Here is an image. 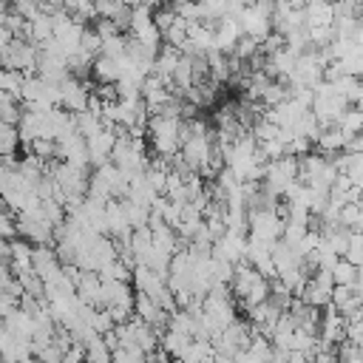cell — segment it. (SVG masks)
<instances>
[{
  "instance_id": "obj_27",
  "label": "cell",
  "mask_w": 363,
  "mask_h": 363,
  "mask_svg": "<svg viewBox=\"0 0 363 363\" xmlns=\"http://www.w3.org/2000/svg\"><path fill=\"white\" fill-rule=\"evenodd\" d=\"M286 3H292V6H298V9H303L309 0H286Z\"/></svg>"
},
{
  "instance_id": "obj_11",
  "label": "cell",
  "mask_w": 363,
  "mask_h": 363,
  "mask_svg": "<svg viewBox=\"0 0 363 363\" xmlns=\"http://www.w3.org/2000/svg\"><path fill=\"white\" fill-rule=\"evenodd\" d=\"M241 37H244V28H241L238 17H224L216 23V51L233 54Z\"/></svg>"
},
{
  "instance_id": "obj_2",
  "label": "cell",
  "mask_w": 363,
  "mask_h": 363,
  "mask_svg": "<svg viewBox=\"0 0 363 363\" xmlns=\"http://www.w3.org/2000/svg\"><path fill=\"white\" fill-rule=\"evenodd\" d=\"M182 125L184 116H167V113H153L147 125V142L156 156L170 159L182 150Z\"/></svg>"
},
{
  "instance_id": "obj_1",
  "label": "cell",
  "mask_w": 363,
  "mask_h": 363,
  "mask_svg": "<svg viewBox=\"0 0 363 363\" xmlns=\"http://www.w3.org/2000/svg\"><path fill=\"white\" fill-rule=\"evenodd\" d=\"M230 289H233V295L238 298V303H241L244 309H252V306L269 301V295H272V281H269L261 269H255L250 261H241V264H235Z\"/></svg>"
},
{
  "instance_id": "obj_16",
  "label": "cell",
  "mask_w": 363,
  "mask_h": 363,
  "mask_svg": "<svg viewBox=\"0 0 363 363\" xmlns=\"http://www.w3.org/2000/svg\"><path fill=\"white\" fill-rule=\"evenodd\" d=\"M179 62H182V48H176V45H162V51H159V57H156V62H153V74H159L162 79H173V74H176V68H179Z\"/></svg>"
},
{
  "instance_id": "obj_12",
  "label": "cell",
  "mask_w": 363,
  "mask_h": 363,
  "mask_svg": "<svg viewBox=\"0 0 363 363\" xmlns=\"http://www.w3.org/2000/svg\"><path fill=\"white\" fill-rule=\"evenodd\" d=\"M102 284L105 281H102L99 272L82 269L79 278H77V295H79V301L88 303V306H102Z\"/></svg>"
},
{
  "instance_id": "obj_8",
  "label": "cell",
  "mask_w": 363,
  "mask_h": 363,
  "mask_svg": "<svg viewBox=\"0 0 363 363\" xmlns=\"http://www.w3.org/2000/svg\"><path fill=\"white\" fill-rule=\"evenodd\" d=\"M31 269L45 281V286H51V284H57L62 278L65 264L57 255V247L54 244H37L34 247V258H31Z\"/></svg>"
},
{
  "instance_id": "obj_7",
  "label": "cell",
  "mask_w": 363,
  "mask_h": 363,
  "mask_svg": "<svg viewBox=\"0 0 363 363\" xmlns=\"http://www.w3.org/2000/svg\"><path fill=\"white\" fill-rule=\"evenodd\" d=\"M0 54H3V68L23 71L26 77H31L40 68V45H34L26 37H17L6 48H0Z\"/></svg>"
},
{
  "instance_id": "obj_18",
  "label": "cell",
  "mask_w": 363,
  "mask_h": 363,
  "mask_svg": "<svg viewBox=\"0 0 363 363\" xmlns=\"http://www.w3.org/2000/svg\"><path fill=\"white\" fill-rule=\"evenodd\" d=\"M23 111H26V108H23V102H20L17 96L0 91V116H3V122H9V125H20Z\"/></svg>"
},
{
  "instance_id": "obj_13",
  "label": "cell",
  "mask_w": 363,
  "mask_h": 363,
  "mask_svg": "<svg viewBox=\"0 0 363 363\" xmlns=\"http://www.w3.org/2000/svg\"><path fill=\"white\" fill-rule=\"evenodd\" d=\"M82 343H85V363H113V349L108 346L105 335L88 332Z\"/></svg>"
},
{
  "instance_id": "obj_17",
  "label": "cell",
  "mask_w": 363,
  "mask_h": 363,
  "mask_svg": "<svg viewBox=\"0 0 363 363\" xmlns=\"http://www.w3.org/2000/svg\"><path fill=\"white\" fill-rule=\"evenodd\" d=\"M193 343V335H184V332H176V329H164L162 332V349L176 360L187 352V346Z\"/></svg>"
},
{
  "instance_id": "obj_23",
  "label": "cell",
  "mask_w": 363,
  "mask_h": 363,
  "mask_svg": "<svg viewBox=\"0 0 363 363\" xmlns=\"http://www.w3.org/2000/svg\"><path fill=\"white\" fill-rule=\"evenodd\" d=\"M187 31H190V23L179 17V20L164 31V43H167V45H176V48H184V43H187Z\"/></svg>"
},
{
  "instance_id": "obj_22",
  "label": "cell",
  "mask_w": 363,
  "mask_h": 363,
  "mask_svg": "<svg viewBox=\"0 0 363 363\" xmlns=\"http://www.w3.org/2000/svg\"><path fill=\"white\" fill-rule=\"evenodd\" d=\"M17 145H23V139H20V128L3 122V125H0V150H3V156H14Z\"/></svg>"
},
{
  "instance_id": "obj_9",
  "label": "cell",
  "mask_w": 363,
  "mask_h": 363,
  "mask_svg": "<svg viewBox=\"0 0 363 363\" xmlns=\"http://www.w3.org/2000/svg\"><path fill=\"white\" fill-rule=\"evenodd\" d=\"M91 99H94V91L88 88L85 79L79 77H68L62 85H60V108L71 111V113H82L91 108Z\"/></svg>"
},
{
  "instance_id": "obj_5",
  "label": "cell",
  "mask_w": 363,
  "mask_h": 363,
  "mask_svg": "<svg viewBox=\"0 0 363 363\" xmlns=\"http://www.w3.org/2000/svg\"><path fill=\"white\" fill-rule=\"evenodd\" d=\"M247 221H250V238H258L267 244H275L284 238L286 221L278 207H252Z\"/></svg>"
},
{
  "instance_id": "obj_20",
  "label": "cell",
  "mask_w": 363,
  "mask_h": 363,
  "mask_svg": "<svg viewBox=\"0 0 363 363\" xmlns=\"http://www.w3.org/2000/svg\"><path fill=\"white\" fill-rule=\"evenodd\" d=\"M23 85H26V74H23V71L3 68V74H0V91H6V94H11V96H17V99H20Z\"/></svg>"
},
{
  "instance_id": "obj_10",
  "label": "cell",
  "mask_w": 363,
  "mask_h": 363,
  "mask_svg": "<svg viewBox=\"0 0 363 363\" xmlns=\"http://www.w3.org/2000/svg\"><path fill=\"white\" fill-rule=\"evenodd\" d=\"M349 142H352V136H349L340 125H329V128H323L320 136L315 139L318 150L326 153V156H340V153H346V150H349Z\"/></svg>"
},
{
  "instance_id": "obj_3",
  "label": "cell",
  "mask_w": 363,
  "mask_h": 363,
  "mask_svg": "<svg viewBox=\"0 0 363 363\" xmlns=\"http://www.w3.org/2000/svg\"><path fill=\"white\" fill-rule=\"evenodd\" d=\"M111 162L125 170L130 179L145 173L150 159H147V150H145V136H133L128 130H119V139H116V147H113V156Z\"/></svg>"
},
{
  "instance_id": "obj_28",
  "label": "cell",
  "mask_w": 363,
  "mask_h": 363,
  "mask_svg": "<svg viewBox=\"0 0 363 363\" xmlns=\"http://www.w3.org/2000/svg\"><path fill=\"white\" fill-rule=\"evenodd\" d=\"M258 3H269V6H275V3H278V0H258Z\"/></svg>"
},
{
  "instance_id": "obj_6",
  "label": "cell",
  "mask_w": 363,
  "mask_h": 363,
  "mask_svg": "<svg viewBox=\"0 0 363 363\" xmlns=\"http://www.w3.org/2000/svg\"><path fill=\"white\" fill-rule=\"evenodd\" d=\"M238 23H241V28H244L247 37H255L258 43H264L275 31L272 6L269 3H258V0H247V6L238 14Z\"/></svg>"
},
{
  "instance_id": "obj_14",
  "label": "cell",
  "mask_w": 363,
  "mask_h": 363,
  "mask_svg": "<svg viewBox=\"0 0 363 363\" xmlns=\"http://www.w3.org/2000/svg\"><path fill=\"white\" fill-rule=\"evenodd\" d=\"M54 37V14L51 11H40L37 17L28 20V28H26V40H31L34 45H43Z\"/></svg>"
},
{
  "instance_id": "obj_19",
  "label": "cell",
  "mask_w": 363,
  "mask_h": 363,
  "mask_svg": "<svg viewBox=\"0 0 363 363\" xmlns=\"http://www.w3.org/2000/svg\"><path fill=\"white\" fill-rule=\"evenodd\" d=\"M357 272H360V267H354L349 258H337V264L332 267V278H335V286H354V281H357Z\"/></svg>"
},
{
  "instance_id": "obj_29",
  "label": "cell",
  "mask_w": 363,
  "mask_h": 363,
  "mask_svg": "<svg viewBox=\"0 0 363 363\" xmlns=\"http://www.w3.org/2000/svg\"><path fill=\"white\" fill-rule=\"evenodd\" d=\"M357 346H360V352H363V340H360V343H357Z\"/></svg>"
},
{
  "instance_id": "obj_21",
  "label": "cell",
  "mask_w": 363,
  "mask_h": 363,
  "mask_svg": "<svg viewBox=\"0 0 363 363\" xmlns=\"http://www.w3.org/2000/svg\"><path fill=\"white\" fill-rule=\"evenodd\" d=\"M337 125H340V128L354 139L357 133H363V108H360V105H349Z\"/></svg>"
},
{
  "instance_id": "obj_26",
  "label": "cell",
  "mask_w": 363,
  "mask_h": 363,
  "mask_svg": "<svg viewBox=\"0 0 363 363\" xmlns=\"http://www.w3.org/2000/svg\"><path fill=\"white\" fill-rule=\"evenodd\" d=\"M167 6H173V9H179V6H184V3H199V0H164Z\"/></svg>"
},
{
  "instance_id": "obj_24",
  "label": "cell",
  "mask_w": 363,
  "mask_h": 363,
  "mask_svg": "<svg viewBox=\"0 0 363 363\" xmlns=\"http://www.w3.org/2000/svg\"><path fill=\"white\" fill-rule=\"evenodd\" d=\"M343 258H349L354 267H363V233H352V238H349V250H346Z\"/></svg>"
},
{
  "instance_id": "obj_25",
  "label": "cell",
  "mask_w": 363,
  "mask_h": 363,
  "mask_svg": "<svg viewBox=\"0 0 363 363\" xmlns=\"http://www.w3.org/2000/svg\"><path fill=\"white\" fill-rule=\"evenodd\" d=\"M62 363H85V343L77 340V343L62 354Z\"/></svg>"
},
{
  "instance_id": "obj_4",
  "label": "cell",
  "mask_w": 363,
  "mask_h": 363,
  "mask_svg": "<svg viewBox=\"0 0 363 363\" xmlns=\"http://www.w3.org/2000/svg\"><path fill=\"white\" fill-rule=\"evenodd\" d=\"M295 182H301V162H298V156H289V153H286V156H281V159L267 162V173H264V179H261L264 193H269L272 199H284L286 190H289Z\"/></svg>"
},
{
  "instance_id": "obj_15",
  "label": "cell",
  "mask_w": 363,
  "mask_h": 363,
  "mask_svg": "<svg viewBox=\"0 0 363 363\" xmlns=\"http://www.w3.org/2000/svg\"><path fill=\"white\" fill-rule=\"evenodd\" d=\"M91 77H94L96 82H119V79H122V57L99 54V57L94 60Z\"/></svg>"
}]
</instances>
